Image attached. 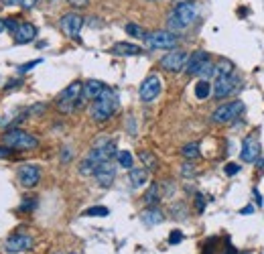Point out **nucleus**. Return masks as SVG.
Segmentation results:
<instances>
[{
	"label": "nucleus",
	"mask_w": 264,
	"mask_h": 254,
	"mask_svg": "<svg viewBox=\"0 0 264 254\" xmlns=\"http://www.w3.org/2000/svg\"><path fill=\"white\" fill-rule=\"evenodd\" d=\"M118 96L112 92V90H108L106 88L104 92L94 100L92 104V108H90V116H92V120H96V122H106V120H110L112 116H114V112L118 110Z\"/></svg>",
	"instance_id": "obj_1"
},
{
	"label": "nucleus",
	"mask_w": 264,
	"mask_h": 254,
	"mask_svg": "<svg viewBox=\"0 0 264 254\" xmlns=\"http://www.w3.org/2000/svg\"><path fill=\"white\" fill-rule=\"evenodd\" d=\"M195 18H197V8L191 2H179L171 12L167 25L171 31H181V29H187L191 23H195Z\"/></svg>",
	"instance_id": "obj_2"
},
{
	"label": "nucleus",
	"mask_w": 264,
	"mask_h": 254,
	"mask_svg": "<svg viewBox=\"0 0 264 254\" xmlns=\"http://www.w3.org/2000/svg\"><path fill=\"white\" fill-rule=\"evenodd\" d=\"M2 143L6 147H10V149H18V151H33V149L39 147V141L33 134H29L27 130H23V128H12V130L4 132Z\"/></svg>",
	"instance_id": "obj_3"
},
{
	"label": "nucleus",
	"mask_w": 264,
	"mask_h": 254,
	"mask_svg": "<svg viewBox=\"0 0 264 254\" xmlns=\"http://www.w3.org/2000/svg\"><path fill=\"white\" fill-rule=\"evenodd\" d=\"M82 92H84V84H82V82L69 84V86L57 96V108H59L63 114L73 112V108L77 106V100L82 98Z\"/></svg>",
	"instance_id": "obj_4"
},
{
	"label": "nucleus",
	"mask_w": 264,
	"mask_h": 254,
	"mask_svg": "<svg viewBox=\"0 0 264 254\" xmlns=\"http://www.w3.org/2000/svg\"><path fill=\"white\" fill-rule=\"evenodd\" d=\"M242 110H244V104L240 100L228 102V104H221L219 108L213 110L211 120H213L215 124H228V122H232L234 118H238Z\"/></svg>",
	"instance_id": "obj_5"
},
{
	"label": "nucleus",
	"mask_w": 264,
	"mask_h": 254,
	"mask_svg": "<svg viewBox=\"0 0 264 254\" xmlns=\"http://www.w3.org/2000/svg\"><path fill=\"white\" fill-rule=\"evenodd\" d=\"M149 49H173L177 45V37L171 31H153L145 37Z\"/></svg>",
	"instance_id": "obj_6"
},
{
	"label": "nucleus",
	"mask_w": 264,
	"mask_h": 254,
	"mask_svg": "<svg viewBox=\"0 0 264 254\" xmlns=\"http://www.w3.org/2000/svg\"><path fill=\"white\" fill-rule=\"evenodd\" d=\"M187 53L185 51H169L163 59H160V67L165 71H171V73H177L181 69H185V63H187Z\"/></svg>",
	"instance_id": "obj_7"
},
{
	"label": "nucleus",
	"mask_w": 264,
	"mask_h": 254,
	"mask_svg": "<svg viewBox=\"0 0 264 254\" xmlns=\"http://www.w3.org/2000/svg\"><path fill=\"white\" fill-rule=\"evenodd\" d=\"M140 100L143 102H153L158 98V94H160V77H158L157 73H151V75H147L145 80H143V84H140Z\"/></svg>",
	"instance_id": "obj_8"
},
{
	"label": "nucleus",
	"mask_w": 264,
	"mask_h": 254,
	"mask_svg": "<svg viewBox=\"0 0 264 254\" xmlns=\"http://www.w3.org/2000/svg\"><path fill=\"white\" fill-rule=\"evenodd\" d=\"M238 86V77L234 73L228 75H215V84H213V96L215 98H228Z\"/></svg>",
	"instance_id": "obj_9"
},
{
	"label": "nucleus",
	"mask_w": 264,
	"mask_h": 254,
	"mask_svg": "<svg viewBox=\"0 0 264 254\" xmlns=\"http://www.w3.org/2000/svg\"><path fill=\"white\" fill-rule=\"evenodd\" d=\"M94 177H96V183H98L100 187H110V185L114 183V179H116V165L112 163V159L100 163V165L96 167Z\"/></svg>",
	"instance_id": "obj_10"
},
{
	"label": "nucleus",
	"mask_w": 264,
	"mask_h": 254,
	"mask_svg": "<svg viewBox=\"0 0 264 254\" xmlns=\"http://www.w3.org/2000/svg\"><path fill=\"white\" fill-rule=\"evenodd\" d=\"M82 27H84V16L77 14V12H69V14H65L61 18V31L67 37H71V39H77L79 37Z\"/></svg>",
	"instance_id": "obj_11"
},
{
	"label": "nucleus",
	"mask_w": 264,
	"mask_h": 254,
	"mask_svg": "<svg viewBox=\"0 0 264 254\" xmlns=\"http://www.w3.org/2000/svg\"><path fill=\"white\" fill-rule=\"evenodd\" d=\"M258 154H260V143H258L256 134L246 136L244 143H242V149H240V159L244 163H256Z\"/></svg>",
	"instance_id": "obj_12"
},
{
	"label": "nucleus",
	"mask_w": 264,
	"mask_h": 254,
	"mask_svg": "<svg viewBox=\"0 0 264 254\" xmlns=\"http://www.w3.org/2000/svg\"><path fill=\"white\" fill-rule=\"evenodd\" d=\"M39 179H41V171H39L37 165H23L18 169V181H21L23 187L31 189L39 183Z\"/></svg>",
	"instance_id": "obj_13"
},
{
	"label": "nucleus",
	"mask_w": 264,
	"mask_h": 254,
	"mask_svg": "<svg viewBox=\"0 0 264 254\" xmlns=\"http://www.w3.org/2000/svg\"><path fill=\"white\" fill-rule=\"evenodd\" d=\"M31 246H33V238H31V236H27V234H14V236H10V238L6 240L4 250L10 254H18V252L29 250Z\"/></svg>",
	"instance_id": "obj_14"
},
{
	"label": "nucleus",
	"mask_w": 264,
	"mask_h": 254,
	"mask_svg": "<svg viewBox=\"0 0 264 254\" xmlns=\"http://www.w3.org/2000/svg\"><path fill=\"white\" fill-rule=\"evenodd\" d=\"M208 61H210V55H208L206 51H195L193 55H189V57H187L185 73H189V75H197V73H199V69H201Z\"/></svg>",
	"instance_id": "obj_15"
},
{
	"label": "nucleus",
	"mask_w": 264,
	"mask_h": 254,
	"mask_svg": "<svg viewBox=\"0 0 264 254\" xmlns=\"http://www.w3.org/2000/svg\"><path fill=\"white\" fill-rule=\"evenodd\" d=\"M35 37H37V27L33 23H23L18 27V31L14 33V41L18 45H27V43L35 41Z\"/></svg>",
	"instance_id": "obj_16"
},
{
	"label": "nucleus",
	"mask_w": 264,
	"mask_h": 254,
	"mask_svg": "<svg viewBox=\"0 0 264 254\" xmlns=\"http://www.w3.org/2000/svg\"><path fill=\"white\" fill-rule=\"evenodd\" d=\"M104 90H106V86L102 84V82H98V80H90V82H86V84H84V92H82V96H84V98H88V100H96Z\"/></svg>",
	"instance_id": "obj_17"
},
{
	"label": "nucleus",
	"mask_w": 264,
	"mask_h": 254,
	"mask_svg": "<svg viewBox=\"0 0 264 254\" xmlns=\"http://www.w3.org/2000/svg\"><path fill=\"white\" fill-rule=\"evenodd\" d=\"M140 220H143V224H147V226H157V224H160V222L165 220V216H163V211H160L158 207H149V209H145V211L140 213Z\"/></svg>",
	"instance_id": "obj_18"
},
{
	"label": "nucleus",
	"mask_w": 264,
	"mask_h": 254,
	"mask_svg": "<svg viewBox=\"0 0 264 254\" xmlns=\"http://www.w3.org/2000/svg\"><path fill=\"white\" fill-rule=\"evenodd\" d=\"M112 53L114 55H124V57H132V55H140L143 49L138 47V45H134V43H116L114 47H112Z\"/></svg>",
	"instance_id": "obj_19"
},
{
	"label": "nucleus",
	"mask_w": 264,
	"mask_h": 254,
	"mask_svg": "<svg viewBox=\"0 0 264 254\" xmlns=\"http://www.w3.org/2000/svg\"><path fill=\"white\" fill-rule=\"evenodd\" d=\"M128 179H130V185L132 187H143L147 181H149V171L147 169H130V173H128Z\"/></svg>",
	"instance_id": "obj_20"
},
{
	"label": "nucleus",
	"mask_w": 264,
	"mask_h": 254,
	"mask_svg": "<svg viewBox=\"0 0 264 254\" xmlns=\"http://www.w3.org/2000/svg\"><path fill=\"white\" fill-rule=\"evenodd\" d=\"M138 159L145 163V169H147V171H155V169L158 167V159L153 154V152L140 151V152H138Z\"/></svg>",
	"instance_id": "obj_21"
},
{
	"label": "nucleus",
	"mask_w": 264,
	"mask_h": 254,
	"mask_svg": "<svg viewBox=\"0 0 264 254\" xmlns=\"http://www.w3.org/2000/svg\"><path fill=\"white\" fill-rule=\"evenodd\" d=\"M211 94V84L210 80H201V82H197L195 84V96L199 98V100H208Z\"/></svg>",
	"instance_id": "obj_22"
},
{
	"label": "nucleus",
	"mask_w": 264,
	"mask_h": 254,
	"mask_svg": "<svg viewBox=\"0 0 264 254\" xmlns=\"http://www.w3.org/2000/svg\"><path fill=\"white\" fill-rule=\"evenodd\" d=\"M116 159H118V165L124 167V169H132V165H134V159H132V154L128 151H118L116 152Z\"/></svg>",
	"instance_id": "obj_23"
},
{
	"label": "nucleus",
	"mask_w": 264,
	"mask_h": 254,
	"mask_svg": "<svg viewBox=\"0 0 264 254\" xmlns=\"http://www.w3.org/2000/svg\"><path fill=\"white\" fill-rule=\"evenodd\" d=\"M124 31H126V33H128L130 37H134V39H145V37H147L145 29H143L140 25H136V23H128Z\"/></svg>",
	"instance_id": "obj_24"
},
{
	"label": "nucleus",
	"mask_w": 264,
	"mask_h": 254,
	"mask_svg": "<svg viewBox=\"0 0 264 254\" xmlns=\"http://www.w3.org/2000/svg\"><path fill=\"white\" fill-rule=\"evenodd\" d=\"M181 152H183L185 159H197L199 157V145L197 143H189V145H185L181 149Z\"/></svg>",
	"instance_id": "obj_25"
},
{
	"label": "nucleus",
	"mask_w": 264,
	"mask_h": 254,
	"mask_svg": "<svg viewBox=\"0 0 264 254\" xmlns=\"http://www.w3.org/2000/svg\"><path fill=\"white\" fill-rule=\"evenodd\" d=\"M110 213V209L104 207V205H96V207H88L84 211V216H96V218H106Z\"/></svg>",
	"instance_id": "obj_26"
},
{
	"label": "nucleus",
	"mask_w": 264,
	"mask_h": 254,
	"mask_svg": "<svg viewBox=\"0 0 264 254\" xmlns=\"http://www.w3.org/2000/svg\"><path fill=\"white\" fill-rule=\"evenodd\" d=\"M158 185H151L149 187V191H147V196H145V203L147 205H155L158 202Z\"/></svg>",
	"instance_id": "obj_27"
},
{
	"label": "nucleus",
	"mask_w": 264,
	"mask_h": 254,
	"mask_svg": "<svg viewBox=\"0 0 264 254\" xmlns=\"http://www.w3.org/2000/svg\"><path fill=\"white\" fill-rule=\"evenodd\" d=\"M228 73H234V65L230 61H219L215 65V75H228Z\"/></svg>",
	"instance_id": "obj_28"
},
{
	"label": "nucleus",
	"mask_w": 264,
	"mask_h": 254,
	"mask_svg": "<svg viewBox=\"0 0 264 254\" xmlns=\"http://www.w3.org/2000/svg\"><path fill=\"white\" fill-rule=\"evenodd\" d=\"M18 27H21V23H16L14 18H6V21H4V29H6L8 33H12V35L18 31Z\"/></svg>",
	"instance_id": "obj_29"
},
{
	"label": "nucleus",
	"mask_w": 264,
	"mask_h": 254,
	"mask_svg": "<svg viewBox=\"0 0 264 254\" xmlns=\"http://www.w3.org/2000/svg\"><path fill=\"white\" fill-rule=\"evenodd\" d=\"M41 63V59H35V61H29V63H25V65H21L18 67V73H27V71H31L35 65H39Z\"/></svg>",
	"instance_id": "obj_30"
},
{
	"label": "nucleus",
	"mask_w": 264,
	"mask_h": 254,
	"mask_svg": "<svg viewBox=\"0 0 264 254\" xmlns=\"http://www.w3.org/2000/svg\"><path fill=\"white\" fill-rule=\"evenodd\" d=\"M37 207V202L35 200H27V202L21 203V211H33Z\"/></svg>",
	"instance_id": "obj_31"
},
{
	"label": "nucleus",
	"mask_w": 264,
	"mask_h": 254,
	"mask_svg": "<svg viewBox=\"0 0 264 254\" xmlns=\"http://www.w3.org/2000/svg\"><path fill=\"white\" fill-rule=\"evenodd\" d=\"M183 240V234L179 232V230H175V232H171V236H169V244H179Z\"/></svg>",
	"instance_id": "obj_32"
},
{
	"label": "nucleus",
	"mask_w": 264,
	"mask_h": 254,
	"mask_svg": "<svg viewBox=\"0 0 264 254\" xmlns=\"http://www.w3.org/2000/svg\"><path fill=\"white\" fill-rule=\"evenodd\" d=\"M73 8H86L88 4H90V0H67Z\"/></svg>",
	"instance_id": "obj_33"
},
{
	"label": "nucleus",
	"mask_w": 264,
	"mask_h": 254,
	"mask_svg": "<svg viewBox=\"0 0 264 254\" xmlns=\"http://www.w3.org/2000/svg\"><path fill=\"white\" fill-rule=\"evenodd\" d=\"M240 171V165H236V163H230V165H226V173L228 175H236Z\"/></svg>",
	"instance_id": "obj_34"
},
{
	"label": "nucleus",
	"mask_w": 264,
	"mask_h": 254,
	"mask_svg": "<svg viewBox=\"0 0 264 254\" xmlns=\"http://www.w3.org/2000/svg\"><path fill=\"white\" fill-rule=\"evenodd\" d=\"M37 2H39V0H18V4H21L23 8H33Z\"/></svg>",
	"instance_id": "obj_35"
},
{
	"label": "nucleus",
	"mask_w": 264,
	"mask_h": 254,
	"mask_svg": "<svg viewBox=\"0 0 264 254\" xmlns=\"http://www.w3.org/2000/svg\"><path fill=\"white\" fill-rule=\"evenodd\" d=\"M10 152H12V149H10V147H6V145L2 147V145H0V159H6V157H10Z\"/></svg>",
	"instance_id": "obj_36"
},
{
	"label": "nucleus",
	"mask_w": 264,
	"mask_h": 254,
	"mask_svg": "<svg viewBox=\"0 0 264 254\" xmlns=\"http://www.w3.org/2000/svg\"><path fill=\"white\" fill-rule=\"evenodd\" d=\"M252 211H254V207H252V205H246V207H242V209H240V213H242V216H250Z\"/></svg>",
	"instance_id": "obj_37"
},
{
	"label": "nucleus",
	"mask_w": 264,
	"mask_h": 254,
	"mask_svg": "<svg viewBox=\"0 0 264 254\" xmlns=\"http://www.w3.org/2000/svg\"><path fill=\"white\" fill-rule=\"evenodd\" d=\"M69 157H71L69 149H63V157H61V161H63V163H67V161H69Z\"/></svg>",
	"instance_id": "obj_38"
},
{
	"label": "nucleus",
	"mask_w": 264,
	"mask_h": 254,
	"mask_svg": "<svg viewBox=\"0 0 264 254\" xmlns=\"http://www.w3.org/2000/svg\"><path fill=\"white\" fill-rule=\"evenodd\" d=\"M197 209H199V211H204V198H201V196H197Z\"/></svg>",
	"instance_id": "obj_39"
},
{
	"label": "nucleus",
	"mask_w": 264,
	"mask_h": 254,
	"mask_svg": "<svg viewBox=\"0 0 264 254\" xmlns=\"http://www.w3.org/2000/svg\"><path fill=\"white\" fill-rule=\"evenodd\" d=\"M254 198H256V203H258V205H262V198H260L258 189H254Z\"/></svg>",
	"instance_id": "obj_40"
},
{
	"label": "nucleus",
	"mask_w": 264,
	"mask_h": 254,
	"mask_svg": "<svg viewBox=\"0 0 264 254\" xmlns=\"http://www.w3.org/2000/svg\"><path fill=\"white\" fill-rule=\"evenodd\" d=\"M0 2H2L4 6H12V4H16L18 0H0Z\"/></svg>",
	"instance_id": "obj_41"
},
{
	"label": "nucleus",
	"mask_w": 264,
	"mask_h": 254,
	"mask_svg": "<svg viewBox=\"0 0 264 254\" xmlns=\"http://www.w3.org/2000/svg\"><path fill=\"white\" fill-rule=\"evenodd\" d=\"M4 31V21H0V33Z\"/></svg>",
	"instance_id": "obj_42"
},
{
	"label": "nucleus",
	"mask_w": 264,
	"mask_h": 254,
	"mask_svg": "<svg viewBox=\"0 0 264 254\" xmlns=\"http://www.w3.org/2000/svg\"><path fill=\"white\" fill-rule=\"evenodd\" d=\"M258 165H260V167H264V157L260 159V161H258Z\"/></svg>",
	"instance_id": "obj_43"
},
{
	"label": "nucleus",
	"mask_w": 264,
	"mask_h": 254,
	"mask_svg": "<svg viewBox=\"0 0 264 254\" xmlns=\"http://www.w3.org/2000/svg\"><path fill=\"white\" fill-rule=\"evenodd\" d=\"M244 254H250V252H244Z\"/></svg>",
	"instance_id": "obj_44"
}]
</instances>
